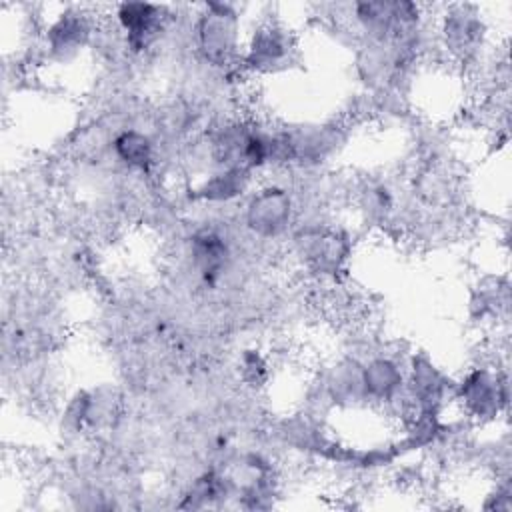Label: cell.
<instances>
[{
    "mask_svg": "<svg viewBox=\"0 0 512 512\" xmlns=\"http://www.w3.org/2000/svg\"><path fill=\"white\" fill-rule=\"evenodd\" d=\"M362 384L366 394L378 400H392L402 386L400 368L388 358H376L362 368Z\"/></svg>",
    "mask_w": 512,
    "mask_h": 512,
    "instance_id": "cell-8",
    "label": "cell"
},
{
    "mask_svg": "<svg viewBox=\"0 0 512 512\" xmlns=\"http://www.w3.org/2000/svg\"><path fill=\"white\" fill-rule=\"evenodd\" d=\"M290 196L280 188L258 192L246 208V224L260 236L282 232L290 220Z\"/></svg>",
    "mask_w": 512,
    "mask_h": 512,
    "instance_id": "cell-2",
    "label": "cell"
},
{
    "mask_svg": "<svg viewBox=\"0 0 512 512\" xmlns=\"http://www.w3.org/2000/svg\"><path fill=\"white\" fill-rule=\"evenodd\" d=\"M116 156L136 170H148L154 162L152 140L138 130H124L114 140Z\"/></svg>",
    "mask_w": 512,
    "mask_h": 512,
    "instance_id": "cell-10",
    "label": "cell"
},
{
    "mask_svg": "<svg viewBox=\"0 0 512 512\" xmlns=\"http://www.w3.org/2000/svg\"><path fill=\"white\" fill-rule=\"evenodd\" d=\"M90 28L86 24V18L76 12L62 14L48 30V48L54 56L64 58L66 54L76 52L88 38Z\"/></svg>",
    "mask_w": 512,
    "mask_h": 512,
    "instance_id": "cell-7",
    "label": "cell"
},
{
    "mask_svg": "<svg viewBox=\"0 0 512 512\" xmlns=\"http://www.w3.org/2000/svg\"><path fill=\"white\" fill-rule=\"evenodd\" d=\"M190 254H192V264L200 272L204 282L214 284L224 272L226 258H228V244L220 232L212 228H204L192 236Z\"/></svg>",
    "mask_w": 512,
    "mask_h": 512,
    "instance_id": "cell-4",
    "label": "cell"
},
{
    "mask_svg": "<svg viewBox=\"0 0 512 512\" xmlns=\"http://www.w3.org/2000/svg\"><path fill=\"white\" fill-rule=\"evenodd\" d=\"M248 178H250V170L246 168H224L222 172L214 174L200 186L198 196L210 202L230 200L244 192Z\"/></svg>",
    "mask_w": 512,
    "mask_h": 512,
    "instance_id": "cell-11",
    "label": "cell"
},
{
    "mask_svg": "<svg viewBox=\"0 0 512 512\" xmlns=\"http://www.w3.org/2000/svg\"><path fill=\"white\" fill-rule=\"evenodd\" d=\"M116 16H118L120 26L128 34L126 36L128 46L132 50H142L160 32L164 10L158 6H152V4L130 2V4H120Z\"/></svg>",
    "mask_w": 512,
    "mask_h": 512,
    "instance_id": "cell-3",
    "label": "cell"
},
{
    "mask_svg": "<svg viewBox=\"0 0 512 512\" xmlns=\"http://www.w3.org/2000/svg\"><path fill=\"white\" fill-rule=\"evenodd\" d=\"M460 398L476 416H494L500 404V386L486 370L472 372L460 386Z\"/></svg>",
    "mask_w": 512,
    "mask_h": 512,
    "instance_id": "cell-6",
    "label": "cell"
},
{
    "mask_svg": "<svg viewBox=\"0 0 512 512\" xmlns=\"http://www.w3.org/2000/svg\"><path fill=\"white\" fill-rule=\"evenodd\" d=\"M198 40L206 58L224 64L236 54L238 20L230 6L210 4L198 24Z\"/></svg>",
    "mask_w": 512,
    "mask_h": 512,
    "instance_id": "cell-1",
    "label": "cell"
},
{
    "mask_svg": "<svg viewBox=\"0 0 512 512\" xmlns=\"http://www.w3.org/2000/svg\"><path fill=\"white\" fill-rule=\"evenodd\" d=\"M444 36L446 46L452 52L468 56L476 50V44L480 40V22L474 18V14H468L466 10H456L446 16Z\"/></svg>",
    "mask_w": 512,
    "mask_h": 512,
    "instance_id": "cell-9",
    "label": "cell"
},
{
    "mask_svg": "<svg viewBox=\"0 0 512 512\" xmlns=\"http://www.w3.org/2000/svg\"><path fill=\"white\" fill-rule=\"evenodd\" d=\"M288 50L290 42L286 32L278 26L266 24L254 32L252 42L248 46L246 64H250L252 68H272L288 58Z\"/></svg>",
    "mask_w": 512,
    "mask_h": 512,
    "instance_id": "cell-5",
    "label": "cell"
}]
</instances>
